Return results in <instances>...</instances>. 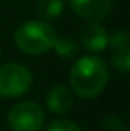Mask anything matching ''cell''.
<instances>
[{"mask_svg": "<svg viewBox=\"0 0 130 131\" xmlns=\"http://www.w3.org/2000/svg\"><path fill=\"white\" fill-rule=\"evenodd\" d=\"M108 80L110 70L104 58L97 55H85L78 58L68 73L70 88L80 98H95L105 90Z\"/></svg>", "mask_w": 130, "mask_h": 131, "instance_id": "6da1fadb", "label": "cell"}, {"mask_svg": "<svg viewBox=\"0 0 130 131\" xmlns=\"http://www.w3.org/2000/svg\"><path fill=\"white\" fill-rule=\"evenodd\" d=\"M57 30L47 20H27L17 27L13 33V43L22 53L37 57L43 55L53 48L57 40Z\"/></svg>", "mask_w": 130, "mask_h": 131, "instance_id": "7a4b0ae2", "label": "cell"}, {"mask_svg": "<svg viewBox=\"0 0 130 131\" xmlns=\"http://www.w3.org/2000/svg\"><path fill=\"white\" fill-rule=\"evenodd\" d=\"M32 86V71L29 67L10 61L0 67V96L18 98Z\"/></svg>", "mask_w": 130, "mask_h": 131, "instance_id": "3957f363", "label": "cell"}, {"mask_svg": "<svg viewBox=\"0 0 130 131\" xmlns=\"http://www.w3.org/2000/svg\"><path fill=\"white\" fill-rule=\"evenodd\" d=\"M12 131H40L45 123V111L35 101H20L7 115Z\"/></svg>", "mask_w": 130, "mask_h": 131, "instance_id": "277c9868", "label": "cell"}, {"mask_svg": "<svg viewBox=\"0 0 130 131\" xmlns=\"http://www.w3.org/2000/svg\"><path fill=\"white\" fill-rule=\"evenodd\" d=\"M73 13L87 22H100L110 13L112 0H68Z\"/></svg>", "mask_w": 130, "mask_h": 131, "instance_id": "5b68a950", "label": "cell"}, {"mask_svg": "<svg viewBox=\"0 0 130 131\" xmlns=\"http://www.w3.org/2000/svg\"><path fill=\"white\" fill-rule=\"evenodd\" d=\"M78 43L92 53L104 51L108 47V32L98 22H88L78 32Z\"/></svg>", "mask_w": 130, "mask_h": 131, "instance_id": "8992f818", "label": "cell"}, {"mask_svg": "<svg viewBox=\"0 0 130 131\" xmlns=\"http://www.w3.org/2000/svg\"><path fill=\"white\" fill-rule=\"evenodd\" d=\"M45 105L55 115H63L73 106V95L63 85H53L45 95Z\"/></svg>", "mask_w": 130, "mask_h": 131, "instance_id": "52a82bcc", "label": "cell"}, {"mask_svg": "<svg viewBox=\"0 0 130 131\" xmlns=\"http://www.w3.org/2000/svg\"><path fill=\"white\" fill-rule=\"evenodd\" d=\"M63 0H37L35 2V13L40 20H53L62 15L63 12Z\"/></svg>", "mask_w": 130, "mask_h": 131, "instance_id": "ba28073f", "label": "cell"}, {"mask_svg": "<svg viewBox=\"0 0 130 131\" xmlns=\"http://www.w3.org/2000/svg\"><path fill=\"white\" fill-rule=\"evenodd\" d=\"M52 50L62 58H73L80 50V43L77 40H73L70 35H62V37H57Z\"/></svg>", "mask_w": 130, "mask_h": 131, "instance_id": "9c48e42d", "label": "cell"}, {"mask_svg": "<svg viewBox=\"0 0 130 131\" xmlns=\"http://www.w3.org/2000/svg\"><path fill=\"white\" fill-rule=\"evenodd\" d=\"M110 63L118 71H130V45L114 50Z\"/></svg>", "mask_w": 130, "mask_h": 131, "instance_id": "30bf717a", "label": "cell"}, {"mask_svg": "<svg viewBox=\"0 0 130 131\" xmlns=\"http://www.w3.org/2000/svg\"><path fill=\"white\" fill-rule=\"evenodd\" d=\"M130 45V33L125 30H114L112 33H108V47H112L114 50L122 47H128Z\"/></svg>", "mask_w": 130, "mask_h": 131, "instance_id": "8fae6325", "label": "cell"}, {"mask_svg": "<svg viewBox=\"0 0 130 131\" xmlns=\"http://www.w3.org/2000/svg\"><path fill=\"white\" fill-rule=\"evenodd\" d=\"M102 126L105 131H125V123L118 115H105Z\"/></svg>", "mask_w": 130, "mask_h": 131, "instance_id": "7c38bea8", "label": "cell"}, {"mask_svg": "<svg viewBox=\"0 0 130 131\" xmlns=\"http://www.w3.org/2000/svg\"><path fill=\"white\" fill-rule=\"evenodd\" d=\"M45 131H82L77 123L70 121V119H55L47 126Z\"/></svg>", "mask_w": 130, "mask_h": 131, "instance_id": "4fadbf2b", "label": "cell"}, {"mask_svg": "<svg viewBox=\"0 0 130 131\" xmlns=\"http://www.w3.org/2000/svg\"><path fill=\"white\" fill-rule=\"evenodd\" d=\"M0 60H2V48H0Z\"/></svg>", "mask_w": 130, "mask_h": 131, "instance_id": "5bb4252c", "label": "cell"}, {"mask_svg": "<svg viewBox=\"0 0 130 131\" xmlns=\"http://www.w3.org/2000/svg\"><path fill=\"white\" fill-rule=\"evenodd\" d=\"M127 131H130V126H128V129H127Z\"/></svg>", "mask_w": 130, "mask_h": 131, "instance_id": "9a60e30c", "label": "cell"}, {"mask_svg": "<svg viewBox=\"0 0 130 131\" xmlns=\"http://www.w3.org/2000/svg\"><path fill=\"white\" fill-rule=\"evenodd\" d=\"M23 2H27V0H23Z\"/></svg>", "mask_w": 130, "mask_h": 131, "instance_id": "2e32d148", "label": "cell"}]
</instances>
